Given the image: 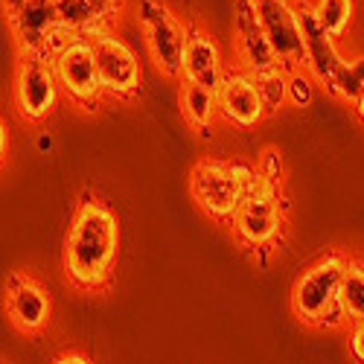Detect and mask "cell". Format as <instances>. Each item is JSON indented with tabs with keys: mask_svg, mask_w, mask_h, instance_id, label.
Returning <instances> with one entry per match:
<instances>
[{
	"mask_svg": "<svg viewBox=\"0 0 364 364\" xmlns=\"http://www.w3.org/2000/svg\"><path fill=\"white\" fill-rule=\"evenodd\" d=\"M119 257V219L97 196H85L65 236V274L79 291H100L111 283Z\"/></svg>",
	"mask_w": 364,
	"mask_h": 364,
	"instance_id": "obj_1",
	"label": "cell"
},
{
	"mask_svg": "<svg viewBox=\"0 0 364 364\" xmlns=\"http://www.w3.org/2000/svg\"><path fill=\"white\" fill-rule=\"evenodd\" d=\"M233 236L254 254L274 251L286 230V198L283 190L271 187L257 172V166L245 175V198L236 207V213L228 222Z\"/></svg>",
	"mask_w": 364,
	"mask_h": 364,
	"instance_id": "obj_2",
	"label": "cell"
},
{
	"mask_svg": "<svg viewBox=\"0 0 364 364\" xmlns=\"http://www.w3.org/2000/svg\"><path fill=\"white\" fill-rule=\"evenodd\" d=\"M347 257L332 251L318 257L291 289V312L303 326L312 329H338L347 326V318L338 303V286Z\"/></svg>",
	"mask_w": 364,
	"mask_h": 364,
	"instance_id": "obj_3",
	"label": "cell"
},
{
	"mask_svg": "<svg viewBox=\"0 0 364 364\" xmlns=\"http://www.w3.org/2000/svg\"><path fill=\"white\" fill-rule=\"evenodd\" d=\"M248 169L251 166L242 161H216V158L198 161L190 172V193L193 201L201 207V213H207L216 222H230L236 207L245 198Z\"/></svg>",
	"mask_w": 364,
	"mask_h": 364,
	"instance_id": "obj_4",
	"label": "cell"
},
{
	"mask_svg": "<svg viewBox=\"0 0 364 364\" xmlns=\"http://www.w3.org/2000/svg\"><path fill=\"white\" fill-rule=\"evenodd\" d=\"M50 65L58 82V90L73 100L82 111H97L105 100L97 62H94V50L90 41L82 36H65L50 53Z\"/></svg>",
	"mask_w": 364,
	"mask_h": 364,
	"instance_id": "obj_5",
	"label": "cell"
},
{
	"mask_svg": "<svg viewBox=\"0 0 364 364\" xmlns=\"http://www.w3.org/2000/svg\"><path fill=\"white\" fill-rule=\"evenodd\" d=\"M87 41H90V50H94L102 94L108 100H134L143 90V68L137 53L111 26L94 33Z\"/></svg>",
	"mask_w": 364,
	"mask_h": 364,
	"instance_id": "obj_6",
	"label": "cell"
},
{
	"mask_svg": "<svg viewBox=\"0 0 364 364\" xmlns=\"http://www.w3.org/2000/svg\"><path fill=\"white\" fill-rule=\"evenodd\" d=\"M137 21L143 26L146 50L151 55V62H155V68L169 79H181V58H184L190 29L175 18L169 6L158 4V0H140Z\"/></svg>",
	"mask_w": 364,
	"mask_h": 364,
	"instance_id": "obj_7",
	"label": "cell"
},
{
	"mask_svg": "<svg viewBox=\"0 0 364 364\" xmlns=\"http://www.w3.org/2000/svg\"><path fill=\"white\" fill-rule=\"evenodd\" d=\"M58 82L47 55H21L15 70V105L26 123H44L58 105Z\"/></svg>",
	"mask_w": 364,
	"mask_h": 364,
	"instance_id": "obj_8",
	"label": "cell"
},
{
	"mask_svg": "<svg viewBox=\"0 0 364 364\" xmlns=\"http://www.w3.org/2000/svg\"><path fill=\"white\" fill-rule=\"evenodd\" d=\"M251 6L265 41L277 55V62L286 70L303 68V36H300L294 0H251Z\"/></svg>",
	"mask_w": 364,
	"mask_h": 364,
	"instance_id": "obj_9",
	"label": "cell"
},
{
	"mask_svg": "<svg viewBox=\"0 0 364 364\" xmlns=\"http://www.w3.org/2000/svg\"><path fill=\"white\" fill-rule=\"evenodd\" d=\"M9 23L21 55H47L68 33L58 26L55 0H21V6L9 12Z\"/></svg>",
	"mask_w": 364,
	"mask_h": 364,
	"instance_id": "obj_10",
	"label": "cell"
},
{
	"mask_svg": "<svg viewBox=\"0 0 364 364\" xmlns=\"http://www.w3.org/2000/svg\"><path fill=\"white\" fill-rule=\"evenodd\" d=\"M4 309H6L9 323L18 332H23V336H38L53 318V297L41 283H36L33 277H26L18 271V274H12L6 280Z\"/></svg>",
	"mask_w": 364,
	"mask_h": 364,
	"instance_id": "obj_11",
	"label": "cell"
},
{
	"mask_svg": "<svg viewBox=\"0 0 364 364\" xmlns=\"http://www.w3.org/2000/svg\"><path fill=\"white\" fill-rule=\"evenodd\" d=\"M216 100H219V117L236 129H257L268 117L262 97L257 90V79L239 68L225 70V79L216 90Z\"/></svg>",
	"mask_w": 364,
	"mask_h": 364,
	"instance_id": "obj_12",
	"label": "cell"
},
{
	"mask_svg": "<svg viewBox=\"0 0 364 364\" xmlns=\"http://www.w3.org/2000/svg\"><path fill=\"white\" fill-rule=\"evenodd\" d=\"M297 21H300V36H303V70L315 79V85L329 87L332 76H336V70L344 62V55H341L336 38H329L318 26L306 0L297 4Z\"/></svg>",
	"mask_w": 364,
	"mask_h": 364,
	"instance_id": "obj_13",
	"label": "cell"
},
{
	"mask_svg": "<svg viewBox=\"0 0 364 364\" xmlns=\"http://www.w3.org/2000/svg\"><path fill=\"white\" fill-rule=\"evenodd\" d=\"M225 58H222V47L219 41L204 33V29H190L187 33V47H184V58H181V79L196 82L201 87L219 90L222 79H225Z\"/></svg>",
	"mask_w": 364,
	"mask_h": 364,
	"instance_id": "obj_14",
	"label": "cell"
},
{
	"mask_svg": "<svg viewBox=\"0 0 364 364\" xmlns=\"http://www.w3.org/2000/svg\"><path fill=\"white\" fill-rule=\"evenodd\" d=\"M236 55H239V70H245L251 76H262L283 68L277 62L274 50L265 41L262 29L254 18L251 0H239V15H236Z\"/></svg>",
	"mask_w": 364,
	"mask_h": 364,
	"instance_id": "obj_15",
	"label": "cell"
},
{
	"mask_svg": "<svg viewBox=\"0 0 364 364\" xmlns=\"http://www.w3.org/2000/svg\"><path fill=\"white\" fill-rule=\"evenodd\" d=\"M181 114H184L187 123L201 134H213V126L219 123V100H216V90H210V87H201L196 82H187V79H181Z\"/></svg>",
	"mask_w": 364,
	"mask_h": 364,
	"instance_id": "obj_16",
	"label": "cell"
},
{
	"mask_svg": "<svg viewBox=\"0 0 364 364\" xmlns=\"http://www.w3.org/2000/svg\"><path fill=\"white\" fill-rule=\"evenodd\" d=\"M312 18L329 38H344L355 21V0H312Z\"/></svg>",
	"mask_w": 364,
	"mask_h": 364,
	"instance_id": "obj_17",
	"label": "cell"
},
{
	"mask_svg": "<svg viewBox=\"0 0 364 364\" xmlns=\"http://www.w3.org/2000/svg\"><path fill=\"white\" fill-rule=\"evenodd\" d=\"M338 303L347 323L364 321V262L347 259L341 271V286H338Z\"/></svg>",
	"mask_w": 364,
	"mask_h": 364,
	"instance_id": "obj_18",
	"label": "cell"
},
{
	"mask_svg": "<svg viewBox=\"0 0 364 364\" xmlns=\"http://www.w3.org/2000/svg\"><path fill=\"white\" fill-rule=\"evenodd\" d=\"M55 15H58V26H62L68 36L90 38L94 33H100V29H105V23H100V18L90 12L85 0H55Z\"/></svg>",
	"mask_w": 364,
	"mask_h": 364,
	"instance_id": "obj_19",
	"label": "cell"
},
{
	"mask_svg": "<svg viewBox=\"0 0 364 364\" xmlns=\"http://www.w3.org/2000/svg\"><path fill=\"white\" fill-rule=\"evenodd\" d=\"M326 90L332 97H338V100L353 105L364 94V55H344L341 68L336 70Z\"/></svg>",
	"mask_w": 364,
	"mask_h": 364,
	"instance_id": "obj_20",
	"label": "cell"
},
{
	"mask_svg": "<svg viewBox=\"0 0 364 364\" xmlns=\"http://www.w3.org/2000/svg\"><path fill=\"white\" fill-rule=\"evenodd\" d=\"M254 79H257V90L262 97L265 114H277L283 105H289V70L286 68H277Z\"/></svg>",
	"mask_w": 364,
	"mask_h": 364,
	"instance_id": "obj_21",
	"label": "cell"
},
{
	"mask_svg": "<svg viewBox=\"0 0 364 364\" xmlns=\"http://www.w3.org/2000/svg\"><path fill=\"white\" fill-rule=\"evenodd\" d=\"M257 172L268 181L271 187H277L283 190V175H286V166H283V158H280V151L277 149H265L259 161H257Z\"/></svg>",
	"mask_w": 364,
	"mask_h": 364,
	"instance_id": "obj_22",
	"label": "cell"
},
{
	"mask_svg": "<svg viewBox=\"0 0 364 364\" xmlns=\"http://www.w3.org/2000/svg\"><path fill=\"white\" fill-rule=\"evenodd\" d=\"M312 90H315V79L297 68V70H289V102L294 105H309L312 102Z\"/></svg>",
	"mask_w": 364,
	"mask_h": 364,
	"instance_id": "obj_23",
	"label": "cell"
},
{
	"mask_svg": "<svg viewBox=\"0 0 364 364\" xmlns=\"http://www.w3.org/2000/svg\"><path fill=\"white\" fill-rule=\"evenodd\" d=\"M85 4L90 6V12H94V15L100 18V23L111 26V21H114L119 12H123L126 0H85Z\"/></svg>",
	"mask_w": 364,
	"mask_h": 364,
	"instance_id": "obj_24",
	"label": "cell"
},
{
	"mask_svg": "<svg viewBox=\"0 0 364 364\" xmlns=\"http://www.w3.org/2000/svg\"><path fill=\"white\" fill-rule=\"evenodd\" d=\"M350 326V355L355 358V364H364V321H355V323H347Z\"/></svg>",
	"mask_w": 364,
	"mask_h": 364,
	"instance_id": "obj_25",
	"label": "cell"
},
{
	"mask_svg": "<svg viewBox=\"0 0 364 364\" xmlns=\"http://www.w3.org/2000/svg\"><path fill=\"white\" fill-rule=\"evenodd\" d=\"M53 364H94V358H87V355L79 353V350H70V353H62Z\"/></svg>",
	"mask_w": 364,
	"mask_h": 364,
	"instance_id": "obj_26",
	"label": "cell"
},
{
	"mask_svg": "<svg viewBox=\"0 0 364 364\" xmlns=\"http://www.w3.org/2000/svg\"><path fill=\"white\" fill-rule=\"evenodd\" d=\"M6 151H9V126H6V119L0 117V166L6 161Z\"/></svg>",
	"mask_w": 364,
	"mask_h": 364,
	"instance_id": "obj_27",
	"label": "cell"
},
{
	"mask_svg": "<svg viewBox=\"0 0 364 364\" xmlns=\"http://www.w3.org/2000/svg\"><path fill=\"white\" fill-rule=\"evenodd\" d=\"M353 108H355V117L361 119V126H364V94H361V97L353 102Z\"/></svg>",
	"mask_w": 364,
	"mask_h": 364,
	"instance_id": "obj_28",
	"label": "cell"
},
{
	"mask_svg": "<svg viewBox=\"0 0 364 364\" xmlns=\"http://www.w3.org/2000/svg\"><path fill=\"white\" fill-rule=\"evenodd\" d=\"M38 149H41V151H50V149H53V137H50V134H41V137H38Z\"/></svg>",
	"mask_w": 364,
	"mask_h": 364,
	"instance_id": "obj_29",
	"label": "cell"
},
{
	"mask_svg": "<svg viewBox=\"0 0 364 364\" xmlns=\"http://www.w3.org/2000/svg\"><path fill=\"white\" fill-rule=\"evenodd\" d=\"M18 6H21V0H4V9H6V15H9V12H15Z\"/></svg>",
	"mask_w": 364,
	"mask_h": 364,
	"instance_id": "obj_30",
	"label": "cell"
}]
</instances>
